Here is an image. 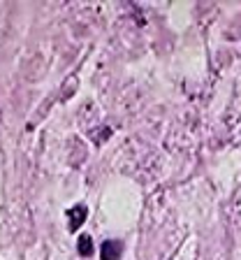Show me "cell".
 I'll return each mask as SVG.
<instances>
[{
  "label": "cell",
  "instance_id": "1",
  "mask_svg": "<svg viewBox=\"0 0 241 260\" xmlns=\"http://www.w3.org/2000/svg\"><path fill=\"white\" fill-rule=\"evenodd\" d=\"M86 216H88V207L86 205H75L72 209H67V230H70V233L79 230V228L84 225Z\"/></svg>",
  "mask_w": 241,
  "mask_h": 260
},
{
  "label": "cell",
  "instance_id": "3",
  "mask_svg": "<svg viewBox=\"0 0 241 260\" xmlns=\"http://www.w3.org/2000/svg\"><path fill=\"white\" fill-rule=\"evenodd\" d=\"M77 251H79L81 258H91L93 255V242L88 235H81L79 242H77Z\"/></svg>",
  "mask_w": 241,
  "mask_h": 260
},
{
  "label": "cell",
  "instance_id": "2",
  "mask_svg": "<svg viewBox=\"0 0 241 260\" xmlns=\"http://www.w3.org/2000/svg\"><path fill=\"white\" fill-rule=\"evenodd\" d=\"M121 253H123V242H118V239H107V242H102L100 260H121Z\"/></svg>",
  "mask_w": 241,
  "mask_h": 260
}]
</instances>
